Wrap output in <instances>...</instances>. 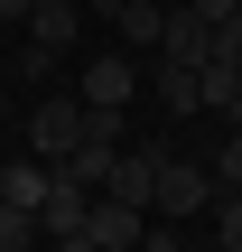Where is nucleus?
Wrapping results in <instances>:
<instances>
[{
	"mask_svg": "<svg viewBox=\"0 0 242 252\" xmlns=\"http://www.w3.org/2000/svg\"><path fill=\"white\" fill-rule=\"evenodd\" d=\"M140 252H177V243H140Z\"/></svg>",
	"mask_w": 242,
	"mask_h": 252,
	"instance_id": "17",
	"label": "nucleus"
},
{
	"mask_svg": "<svg viewBox=\"0 0 242 252\" xmlns=\"http://www.w3.org/2000/svg\"><path fill=\"white\" fill-rule=\"evenodd\" d=\"M159 103H168V112H196V65H168V56H159Z\"/></svg>",
	"mask_w": 242,
	"mask_h": 252,
	"instance_id": "10",
	"label": "nucleus"
},
{
	"mask_svg": "<svg viewBox=\"0 0 242 252\" xmlns=\"http://www.w3.org/2000/svg\"><path fill=\"white\" fill-rule=\"evenodd\" d=\"M159 56H168V65H205V56H215V28H205L196 9H168V37H159Z\"/></svg>",
	"mask_w": 242,
	"mask_h": 252,
	"instance_id": "5",
	"label": "nucleus"
},
{
	"mask_svg": "<svg viewBox=\"0 0 242 252\" xmlns=\"http://www.w3.org/2000/svg\"><path fill=\"white\" fill-rule=\"evenodd\" d=\"M131 94H140V65L131 56H93L84 65V103H131Z\"/></svg>",
	"mask_w": 242,
	"mask_h": 252,
	"instance_id": "7",
	"label": "nucleus"
},
{
	"mask_svg": "<svg viewBox=\"0 0 242 252\" xmlns=\"http://www.w3.org/2000/svg\"><path fill=\"white\" fill-rule=\"evenodd\" d=\"M28 140H37V159H65V150L84 140V94H75V103H56V94L28 103Z\"/></svg>",
	"mask_w": 242,
	"mask_h": 252,
	"instance_id": "3",
	"label": "nucleus"
},
{
	"mask_svg": "<svg viewBox=\"0 0 242 252\" xmlns=\"http://www.w3.org/2000/svg\"><path fill=\"white\" fill-rule=\"evenodd\" d=\"M159 159H168V150H121L103 196H121V206H149V196H159Z\"/></svg>",
	"mask_w": 242,
	"mask_h": 252,
	"instance_id": "4",
	"label": "nucleus"
},
{
	"mask_svg": "<svg viewBox=\"0 0 242 252\" xmlns=\"http://www.w3.org/2000/svg\"><path fill=\"white\" fill-rule=\"evenodd\" d=\"M28 9H37V0H0V28H19V19H28Z\"/></svg>",
	"mask_w": 242,
	"mask_h": 252,
	"instance_id": "16",
	"label": "nucleus"
},
{
	"mask_svg": "<svg viewBox=\"0 0 242 252\" xmlns=\"http://www.w3.org/2000/svg\"><path fill=\"white\" fill-rule=\"evenodd\" d=\"M215 187H242V122H233V140L215 150Z\"/></svg>",
	"mask_w": 242,
	"mask_h": 252,
	"instance_id": "12",
	"label": "nucleus"
},
{
	"mask_svg": "<svg viewBox=\"0 0 242 252\" xmlns=\"http://www.w3.org/2000/svg\"><path fill=\"white\" fill-rule=\"evenodd\" d=\"M19 28H28V47H47V56H56V47H75V28H84V19H75V0H37Z\"/></svg>",
	"mask_w": 242,
	"mask_h": 252,
	"instance_id": "8",
	"label": "nucleus"
},
{
	"mask_svg": "<svg viewBox=\"0 0 242 252\" xmlns=\"http://www.w3.org/2000/svg\"><path fill=\"white\" fill-rule=\"evenodd\" d=\"M205 196H215V168H196V159H159V196H149V215L177 224V215H196Z\"/></svg>",
	"mask_w": 242,
	"mask_h": 252,
	"instance_id": "2",
	"label": "nucleus"
},
{
	"mask_svg": "<svg viewBox=\"0 0 242 252\" xmlns=\"http://www.w3.org/2000/svg\"><path fill=\"white\" fill-rule=\"evenodd\" d=\"M224 252H242V187H224Z\"/></svg>",
	"mask_w": 242,
	"mask_h": 252,
	"instance_id": "13",
	"label": "nucleus"
},
{
	"mask_svg": "<svg viewBox=\"0 0 242 252\" xmlns=\"http://www.w3.org/2000/svg\"><path fill=\"white\" fill-rule=\"evenodd\" d=\"M47 178H56V159H19V168H0V196L37 215V206H47Z\"/></svg>",
	"mask_w": 242,
	"mask_h": 252,
	"instance_id": "9",
	"label": "nucleus"
},
{
	"mask_svg": "<svg viewBox=\"0 0 242 252\" xmlns=\"http://www.w3.org/2000/svg\"><path fill=\"white\" fill-rule=\"evenodd\" d=\"M103 19L121 28V47H159L168 37V9L159 0H103Z\"/></svg>",
	"mask_w": 242,
	"mask_h": 252,
	"instance_id": "6",
	"label": "nucleus"
},
{
	"mask_svg": "<svg viewBox=\"0 0 242 252\" xmlns=\"http://www.w3.org/2000/svg\"><path fill=\"white\" fill-rule=\"evenodd\" d=\"M187 9H196V19H205V28H224V19H233L242 0H187Z\"/></svg>",
	"mask_w": 242,
	"mask_h": 252,
	"instance_id": "15",
	"label": "nucleus"
},
{
	"mask_svg": "<svg viewBox=\"0 0 242 252\" xmlns=\"http://www.w3.org/2000/svg\"><path fill=\"white\" fill-rule=\"evenodd\" d=\"M215 56H233V65H242V9L224 19V28H215Z\"/></svg>",
	"mask_w": 242,
	"mask_h": 252,
	"instance_id": "14",
	"label": "nucleus"
},
{
	"mask_svg": "<svg viewBox=\"0 0 242 252\" xmlns=\"http://www.w3.org/2000/svg\"><path fill=\"white\" fill-rule=\"evenodd\" d=\"M84 243H93V252H140V243H149V206L93 196V215H84Z\"/></svg>",
	"mask_w": 242,
	"mask_h": 252,
	"instance_id": "1",
	"label": "nucleus"
},
{
	"mask_svg": "<svg viewBox=\"0 0 242 252\" xmlns=\"http://www.w3.org/2000/svg\"><path fill=\"white\" fill-rule=\"evenodd\" d=\"M37 234H47V224H37L28 206H9V196H0V252H28Z\"/></svg>",
	"mask_w": 242,
	"mask_h": 252,
	"instance_id": "11",
	"label": "nucleus"
}]
</instances>
